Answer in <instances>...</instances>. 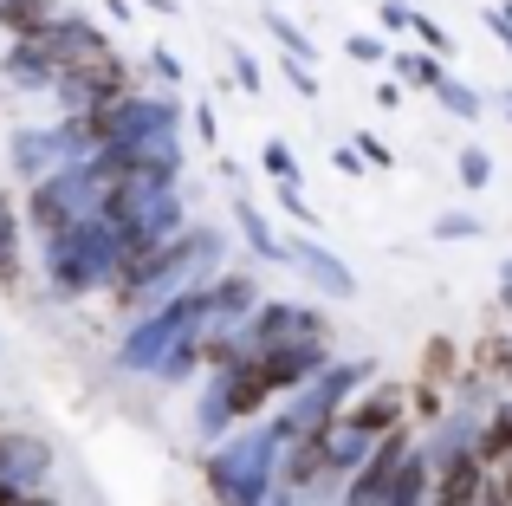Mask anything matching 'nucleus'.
<instances>
[{"label":"nucleus","mask_w":512,"mask_h":506,"mask_svg":"<svg viewBox=\"0 0 512 506\" xmlns=\"http://www.w3.org/2000/svg\"><path fill=\"white\" fill-rule=\"evenodd\" d=\"M415 403V390H402V383H376L363 403H350L344 409V422L363 435V442H389V435L402 429V409Z\"/></svg>","instance_id":"obj_1"},{"label":"nucleus","mask_w":512,"mask_h":506,"mask_svg":"<svg viewBox=\"0 0 512 506\" xmlns=\"http://www.w3.org/2000/svg\"><path fill=\"white\" fill-rule=\"evenodd\" d=\"M467 383L474 390H512V331L493 325L474 338V357H467Z\"/></svg>","instance_id":"obj_2"},{"label":"nucleus","mask_w":512,"mask_h":506,"mask_svg":"<svg viewBox=\"0 0 512 506\" xmlns=\"http://www.w3.org/2000/svg\"><path fill=\"white\" fill-rule=\"evenodd\" d=\"M454 370H461V351H454L448 331H435V338L422 344V357H415V377H422V390H448Z\"/></svg>","instance_id":"obj_3"},{"label":"nucleus","mask_w":512,"mask_h":506,"mask_svg":"<svg viewBox=\"0 0 512 506\" xmlns=\"http://www.w3.org/2000/svg\"><path fill=\"white\" fill-rule=\"evenodd\" d=\"M0 286H20V221H13V208L0 202Z\"/></svg>","instance_id":"obj_4"},{"label":"nucleus","mask_w":512,"mask_h":506,"mask_svg":"<svg viewBox=\"0 0 512 506\" xmlns=\"http://www.w3.org/2000/svg\"><path fill=\"white\" fill-rule=\"evenodd\" d=\"M402 65V78H409V85H422V91H441L448 85V72H441L435 59H422V52H409V59H396Z\"/></svg>","instance_id":"obj_5"},{"label":"nucleus","mask_w":512,"mask_h":506,"mask_svg":"<svg viewBox=\"0 0 512 506\" xmlns=\"http://www.w3.org/2000/svg\"><path fill=\"white\" fill-rule=\"evenodd\" d=\"M441 104H454V111H461V117H480V98H474V91H467V85H454V78H448V85H441Z\"/></svg>","instance_id":"obj_6"},{"label":"nucleus","mask_w":512,"mask_h":506,"mask_svg":"<svg viewBox=\"0 0 512 506\" xmlns=\"http://www.w3.org/2000/svg\"><path fill=\"white\" fill-rule=\"evenodd\" d=\"M266 163H273V176H279V182H292V176H299V169H292V156L279 150V143H266Z\"/></svg>","instance_id":"obj_7"},{"label":"nucleus","mask_w":512,"mask_h":506,"mask_svg":"<svg viewBox=\"0 0 512 506\" xmlns=\"http://www.w3.org/2000/svg\"><path fill=\"white\" fill-rule=\"evenodd\" d=\"M461 176L480 189V182H487V156H480V150H467V156H461Z\"/></svg>","instance_id":"obj_8"},{"label":"nucleus","mask_w":512,"mask_h":506,"mask_svg":"<svg viewBox=\"0 0 512 506\" xmlns=\"http://www.w3.org/2000/svg\"><path fill=\"white\" fill-rule=\"evenodd\" d=\"M415 33H422V39H428V46H435V52H448V33H441L435 20H422V13H415Z\"/></svg>","instance_id":"obj_9"},{"label":"nucleus","mask_w":512,"mask_h":506,"mask_svg":"<svg viewBox=\"0 0 512 506\" xmlns=\"http://www.w3.org/2000/svg\"><path fill=\"white\" fill-rule=\"evenodd\" d=\"M350 59H370V65H383V46H376V39H350Z\"/></svg>","instance_id":"obj_10"},{"label":"nucleus","mask_w":512,"mask_h":506,"mask_svg":"<svg viewBox=\"0 0 512 506\" xmlns=\"http://www.w3.org/2000/svg\"><path fill=\"white\" fill-rule=\"evenodd\" d=\"M506 104H512V98H506Z\"/></svg>","instance_id":"obj_11"}]
</instances>
